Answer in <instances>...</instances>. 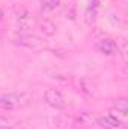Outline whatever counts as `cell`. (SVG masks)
<instances>
[{
	"label": "cell",
	"mask_w": 128,
	"mask_h": 129,
	"mask_svg": "<svg viewBox=\"0 0 128 129\" xmlns=\"http://www.w3.org/2000/svg\"><path fill=\"white\" fill-rule=\"evenodd\" d=\"M95 47H96V50H98L101 54H104V56H115V54L119 53V48H118L116 42H115L113 39H110V38H102V39H99V41L96 42Z\"/></svg>",
	"instance_id": "3"
},
{
	"label": "cell",
	"mask_w": 128,
	"mask_h": 129,
	"mask_svg": "<svg viewBox=\"0 0 128 129\" xmlns=\"http://www.w3.org/2000/svg\"><path fill=\"white\" fill-rule=\"evenodd\" d=\"M44 101L54 110H63L65 108V98L57 89H47L44 93Z\"/></svg>",
	"instance_id": "2"
},
{
	"label": "cell",
	"mask_w": 128,
	"mask_h": 129,
	"mask_svg": "<svg viewBox=\"0 0 128 129\" xmlns=\"http://www.w3.org/2000/svg\"><path fill=\"white\" fill-rule=\"evenodd\" d=\"M98 3L99 0H94L89 3V6L84 11V21L88 24H94L96 21V15H98Z\"/></svg>",
	"instance_id": "7"
},
{
	"label": "cell",
	"mask_w": 128,
	"mask_h": 129,
	"mask_svg": "<svg viewBox=\"0 0 128 129\" xmlns=\"http://www.w3.org/2000/svg\"><path fill=\"white\" fill-rule=\"evenodd\" d=\"M27 95L24 93H3L0 95V108L3 110H12L23 104H26Z\"/></svg>",
	"instance_id": "1"
},
{
	"label": "cell",
	"mask_w": 128,
	"mask_h": 129,
	"mask_svg": "<svg viewBox=\"0 0 128 129\" xmlns=\"http://www.w3.org/2000/svg\"><path fill=\"white\" fill-rule=\"evenodd\" d=\"M112 108L116 110L118 113H121L122 116H127V111H128V102L125 98H118L112 102Z\"/></svg>",
	"instance_id": "8"
},
{
	"label": "cell",
	"mask_w": 128,
	"mask_h": 129,
	"mask_svg": "<svg viewBox=\"0 0 128 129\" xmlns=\"http://www.w3.org/2000/svg\"><path fill=\"white\" fill-rule=\"evenodd\" d=\"M96 123L104 129H118L121 128V120L113 116V114H105V116H101L96 119Z\"/></svg>",
	"instance_id": "5"
},
{
	"label": "cell",
	"mask_w": 128,
	"mask_h": 129,
	"mask_svg": "<svg viewBox=\"0 0 128 129\" xmlns=\"http://www.w3.org/2000/svg\"><path fill=\"white\" fill-rule=\"evenodd\" d=\"M41 32L44 33L45 36H54L56 32H57V27H56V24H54L53 21L44 20V21L41 23Z\"/></svg>",
	"instance_id": "9"
},
{
	"label": "cell",
	"mask_w": 128,
	"mask_h": 129,
	"mask_svg": "<svg viewBox=\"0 0 128 129\" xmlns=\"http://www.w3.org/2000/svg\"><path fill=\"white\" fill-rule=\"evenodd\" d=\"M15 41H17L20 45L27 47V48H33V50H36V48L41 47V41H39L36 36L29 35V33H20V35L15 38Z\"/></svg>",
	"instance_id": "4"
},
{
	"label": "cell",
	"mask_w": 128,
	"mask_h": 129,
	"mask_svg": "<svg viewBox=\"0 0 128 129\" xmlns=\"http://www.w3.org/2000/svg\"><path fill=\"white\" fill-rule=\"evenodd\" d=\"M60 0H44L42 2V9L44 11H53L59 6Z\"/></svg>",
	"instance_id": "10"
},
{
	"label": "cell",
	"mask_w": 128,
	"mask_h": 129,
	"mask_svg": "<svg viewBox=\"0 0 128 129\" xmlns=\"http://www.w3.org/2000/svg\"><path fill=\"white\" fill-rule=\"evenodd\" d=\"M5 129H30V128H29V125H26L23 122H11Z\"/></svg>",
	"instance_id": "11"
},
{
	"label": "cell",
	"mask_w": 128,
	"mask_h": 129,
	"mask_svg": "<svg viewBox=\"0 0 128 129\" xmlns=\"http://www.w3.org/2000/svg\"><path fill=\"white\" fill-rule=\"evenodd\" d=\"M15 18H17V24L21 30H29L30 26L33 24L32 18L29 15V12L24 9V8H20L17 9V14H15Z\"/></svg>",
	"instance_id": "6"
},
{
	"label": "cell",
	"mask_w": 128,
	"mask_h": 129,
	"mask_svg": "<svg viewBox=\"0 0 128 129\" xmlns=\"http://www.w3.org/2000/svg\"><path fill=\"white\" fill-rule=\"evenodd\" d=\"M2 18H3V12H2V9H0V21H2Z\"/></svg>",
	"instance_id": "12"
}]
</instances>
